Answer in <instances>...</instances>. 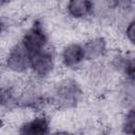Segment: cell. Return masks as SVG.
Instances as JSON below:
<instances>
[{
  "mask_svg": "<svg viewBox=\"0 0 135 135\" xmlns=\"http://www.w3.org/2000/svg\"><path fill=\"white\" fill-rule=\"evenodd\" d=\"M82 96L78 83L73 79H64L58 83L53 95V101L58 108L75 107Z\"/></svg>",
  "mask_w": 135,
  "mask_h": 135,
  "instance_id": "6da1fadb",
  "label": "cell"
},
{
  "mask_svg": "<svg viewBox=\"0 0 135 135\" xmlns=\"http://www.w3.org/2000/svg\"><path fill=\"white\" fill-rule=\"evenodd\" d=\"M55 68V56L53 52L45 47L41 51L31 54L30 70L38 78L47 77Z\"/></svg>",
  "mask_w": 135,
  "mask_h": 135,
  "instance_id": "7a4b0ae2",
  "label": "cell"
},
{
  "mask_svg": "<svg viewBox=\"0 0 135 135\" xmlns=\"http://www.w3.org/2000/svg\"><path fill=\"white\" fill-rule=\"evenodd\" d=\"M47 35L40 21H35L33 25L25 32L21 39V43L30 54L36 53L47 47Z\"/></svg>",
  "mask_w": 135,
  "mask_h": 135,
  "instance_id": "3957f363",
  "label": "cell"
},
{
  "mask_svg": "<svg viewBox=\"0 0 135 135\" xmlns=\"http://www.w3.org/2000/svg\"><path fill=\"white\" fill-rule=\"evenodd\" d=\"M30 63H31V54L23 46L21 42L14 45L9 50L5 58L6 68L15 73L26 72L27 70H30Z\"/></svg>",
  "mask_w": 135,
  "mask_h": 135,
  "instance_id": "277c9868",
  "label": "cell"
},
{
  "mask_svg": "<svg viewBox=\"0 0 135 135\" xmlns=\"http://www.w3.org/2000/svg\"><path fill=\"white\" fill-rule=\"evenodd\" d=\"M85 60L83 45L71 43L64 46L61 52V62L66 69H76Z\"/></svg>",
  "mask_w": 135,
  "mask_h": 135,
  "instance_id": "5b68a950",
  "label": "cell"
},
{
  "mask_svg": "<svg viewBox=\"0 0 135 135\" xmlns=\"http://www.w3.org/2000/svg\"><path fill=\"white\" fill-rule=\"evenodd\" d=\"M112 66L117 72L121 73L127 81L134 82L135 64L134 58L128 54H116L112 58Z\"/></svg>",
  "mask_w": 135,
  "mask_h": 135,
  "instance_id": "8992f818",
  "label": "cell"
},
{
  "mask_svg": "<svg viewBox=\"0 0 135 135\" xmlns=\"http://www.w3.org/2000/svg\"><path fill=\"white\" fill-rule=\"evenodd\" d=\"M83 45L85 60H99L107 53V41L102 37H94L88 40Z\"/></svg>",
  "mask_w": 135,
  "mask_h": 135,
  "instance_id": "52a82bcc",
  "label": "cell"
},
{
  "mask_svg": "<svg viewBox=\"0 0 135 135\" xmlns=\"http://www.w3.org/2000/svg\"><path fill=\"white\" fill-rule=\"evenodd\" d=\"M93 0H69L66 3L68 14L76 19H82L94 13Z\"/></svg>",
  "mask_w": 135,
  "mask_h": 135,
  "instance_id": "ba28073f",
  "label": "cell"
},
{
  "mask_svg": "<svg viewBox=\"0 0 135 135\" xmlns=\"http://www.w3.org/2000/svg\"><path fill=\"white\" fill-rule=\"evenodd\" d=\"M23 134H46L50 132V121L44 115H38L35 118L24 122L19 130Z\"/></svg>",
  "mask_w": 135,
  "mask_h": 135,
  "instance_id": "9c48e42d",
  "label": "cell"
},
{
  "mask_svg": "<svg viewBox=\"0 0 135 135\" xmlns=\"http://www.w3.org/2000/svg\"><path fill=\"white\" fill-rule=\"evenodd\" d=\"M112 6L120 14H129L133 11V0H112Z\"/></svg>",
  "mask_w": 135,
  "mask_h": 135,
  "instance_id": "30bf717a",
  "label": "cell"
},
{
  "mask_svg": "<svg viewBox=\"0 0 135 135\" xmlns=\"http://www.w3.org/2000/svg\"><path fill=\"white\" fill-rule=\"evenodd\" d=\"M134 109L131 108L127 111V114L124 115L123 121H122V128H123V132L132 134L134 132Z\"/></svg>",
  "mask_w": 135,
  "mask_h": 135,
  "instance_id": "8fae6325",
  "label": "cell"
},
{
  "mask_svg": "<svg viewBox=\"0 0 135 135\" xmlns=\"http://www.w3.org/2000/svg\"><path fill=\"white\" fill-rule=\"evenodd\" d=\"M124 34H126V38L129 41V43L133 44L134 43V21L133 20H130L129 22H127Z\"/></svg>",
  "mask_w": 135,
  "mask_h": 135,
  "instance_id": "7c38bea8",
  "label": "cell"
},
{
  "mask_svg": "<svg viewBox=\"0 0 135 135\" xmlns=\"http://www.w3.org/2000/svg\"><path fill=\"white\" fill-rule=\"evenodd\" d=\"M3 28H4V23H3V21L0 19V35H1L2 31H3Z\"/></svg>",
  "mask_w": 135,
  "mask_h": 135,
  "instance_id": "4fadbf2b",
  "label": "cell"
},
{
  "mask_svg": "<svg viewBox=\"0 0 135 135\" xmlns=\"http://www.w3.org/2000/svg\"><path fill=\"white\" fill-rule=\"evenodd\" d=\"M9 0H0V5H3V4H5V3H7Z\"/></svg>",
  "mask_w": 135,
  "mask_h": 135,
  "instance_id": "5bb4252c",
  "label": "cell"
}]
</instances>
